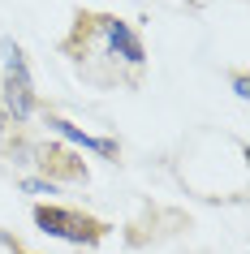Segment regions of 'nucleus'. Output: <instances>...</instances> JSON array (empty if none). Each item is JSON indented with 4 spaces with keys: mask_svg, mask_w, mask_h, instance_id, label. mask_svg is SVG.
I'll use <instances>...</instances> for the list:
<instances>
[{
    "mask_svg": "<svg viewBox=\"0 0 250 254\" xmlns=\"http://www.w3.org/2000/svg\"><path fill=\"white\" fill-rule=\"evenodd\" d=\"M0 56H4V112L13 121H30L35 112V82H30L26 56L13 39H0Z\"/></svg>",
    "mask_w": 250,
    "mask_h": 254,
    "instance_id": "nucleus-1",
    "label": "nucleus"
},
{
    "mask_svg": "<svg viewBox=\"0 0 250 254\" xmlns=\"http://www.w3.org/2000/svg\"><path fill=\"white\" fill-rule=\"evenodd\" d=\"M35 224H39V233L61 237V241H69V246H95V241L108 233L99 220L78 215V211H69V207H35Z\"/></svg>",
    "mask_w": 250,
    "mask_h": 254,
    "instance_id": "nucleus-2",
    "label": "nucleus"
},
{
    "mask_svg": "<svg viewBox=\"0 0 250 254\" xmlns=\"http://www.w3.org/2000/svg\"><path fill=\"white\" fill-rule=\"evenodd\" d=\"M91 22H95V30L104 35L108 56H112V61H121V65H130L134 73H143L147 52H143V39L134 35L130 22H121V17H91Z\"/></svg>",
    "mask_w": 250,
    "mask_h": 254,
    "instance_id": "nucleus-3",
    "label": "nucleus"
},
{
    "mask_svg": "<svg viewBox=\"0 0 250 254\" xmlns=\"http://www.w3.org/2000/svg\"><path fill=\"white\" fill-rule=\"evenodd\" d=\"M48 125H52L61 138H69L74 147H82V151H95V155H104V160H117V155H121V147L112 142V138H95V134L78 129V125H74V121H65V117H48Z\"/></svg>",
    "mask_w": 250,
    "mask_h": 254,
    "instance_id": "nucleus-4",
    "label": "nucleus"
},
{
    "mask_svg": "<svg viewBox=\"0 0 250 254\" xmlns=\"http://www.w3.org/2000/svg\"><path fill=\"white\" fill-rule=\"evenodd\" d=\"M233 91H237V99H246V95H250V82L242 78V73H237V78H233Z\"/></svg>",
    "mask_w": 250,
    "mask_h": 254,
    "instance_id": "nucleus-5",
    "label": "nucleus"
}]
</instances>
